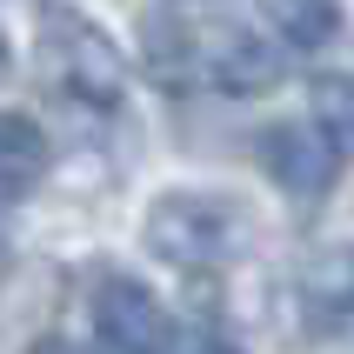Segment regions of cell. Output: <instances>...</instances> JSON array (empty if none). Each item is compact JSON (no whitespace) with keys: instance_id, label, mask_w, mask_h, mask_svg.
Here are the masks:
<instances>
[{"instance_id":"cell-1","label":"cell","mask_w":354,"mask_h":354,"mask_svg":"<svg viewBox=\"0 0 354 354\" xmlns=\"http://www.w3.org/2000/svg\"><path fill=\"white\" fill-rule=\"evenodd\" d=\"M40 80L60 100H74V107H120V94H127V54L100 34L94 20L47 7V27H40Z\"/></svg>"},{"instance_id":"cell-2","label":"cell","mask_w":354,"mask_h":354,"mask_svg":"<svg viewBox=\"0 0 354 354\" xmlns=\"http://www.w3.org/2000/svg\"><path fill=\"white\" fill-rule=\"evenodd\" d=\"M147 254L187 274L227 268L234 254H248V214L221 194H160L147 214Z\"/></svg>"},{"instance_id":"cell-3","label":"cell","mask_w":354,"mask_h":354,"mask_svg":"<svg viewBox=\"0 0 354 354\" xmlns=\"http://www.w3.org/2000/svg\"><path fill=\"white\" fill-rule=\"evenodd\" d=\"M261 167L274 180L281 194L295 201H321L335 187L341 174V154L328 147L321 127H301V120H274V127H261Z\"/></svg>"},{"instance_id":"cell-4","label":"cell","mask_w":354,"mask_h":354,"mask_svg":"<svg viewBox=\"0 0 354 354\" xmlns=\"http://www.w3.org/2000/svg\"><path fill=\"white\" fill-rule=\"evenodd\" d=\"M94 328L107 341V354H167V308L154 301V288L114 274L94 295Z\"/></svg>"},{"instance_id":"cell-5","label":"cell","mask_w":354,"mask_h":354,"mask_svg":"<svg viewBox=\"0 0 354 354\" xmlns=\"http://www.w3.org/2000/svg\"><path fill=\"white\" fill-rule=\"evenodd\" d=\"M295 301L308 328H348L354 321V248H321L295 268Z\"/></svg>"},{"instance_id":"cell-6","label":"cell","mask_w":354,"mask_h":354,"mask_svg":"<svg viewBox=\"0 0 354 354\" xmlns=\"http://www.w3.org/2000/svg\"><path fill=\"white\" fill-rule=\"evenodd\" d=\"M201 74H214L227 94H268V87L281 80V54H274V47H261L254 34H221L214 60H207Z\"/></svg>"},{"instance_id":"cell-7","label":"cell","mask_w":354,"mask_h":354,"mask_svg":"<svg viewBox=\"0 0 354 354\" xmlns=\"http://www.w3.org/2000/svg\"><path fill=\"white\" fill-rule=\"evenodd\" d=\"M140 54H147V74H154L160 87H174V94L201 80V34L187 27V20L154 14V20H147V47H140Z\"/></svg>"},{"instance_id":"cell-8","label":"cell","mask_w":354,"mask_h":354,"mask_svg":"<svg viewBox=\"0 0 354 354\" xmlns=\"http://www.w3.org/2000/svg\"><path fill=\"white\" fill-rule=\"evenodd\" d=\"M40 167H47V134H40V120L27 114H0V201H14L27 194L40 180Z\"/></svg>"},{"instance_id":"cell-9","label":"cell","mask_w":354,"mask_h":354,"mask_svg":"<svg viewBox=\"0 0 354 354\" xmlns=\"http://www.w3.org/2000/svg\"><path fill=\"white\" fill-rule=\"evenodd\" d=\"M261 14L274 20V34L288 40V47H328V40L341 34V7L335 0H261Z\"/></svg>"},{"instance_id":"cell-10","label":"cell","mask_w":354,"mask_h":354,"mask_svg":"<svg viewBox=\"0 0 354 354\" xmlns=\"http://www.w3.org/2000/svg\"><path fill=\"white\" fill-rule=\"evenodd\" d=\"M308 100H315V127L328 134V147L354 154V74H321Z\"/></svg>"},{"instance_id":"cell-11","label":"cell","mask_w":354,"mask_h":354,"mask_svg":"<svg viewBox=\"0 0 354 354\" xmlns=\"http://www.w3.org/2000/svg\"><path fill=\"white\" fill-rule=\"evenodd\" d=\"M180 354H241L227 335H214V328H194V335L180 341Z\"/></svg>"},{"instance_id":"cell-12","label":"cell","mask_w":354,"mask_h":354,"mask_svg":"<svg viewBox=\"0 0 354 354\" xmlns=\"http://www.w3.org/2000/svg\"><path fill=\"white\" fill-rule=\"evenodd\" d=\"M34 354H87V348H74V341H40Z\"/></svg>"},{"instance_id":"cell-13","label":"cell","mask_w":354,"mask_h":354,"mask_svg":"<svg viewBox=\"0 0 354 354\" xmlns=\"http://www.w3.org/2000/svg\"><path fill=\"white\" fill-rule=\"evenodd\" d=\"M0 67H7V40H0Z\"/></svg>"}]
</instances>
